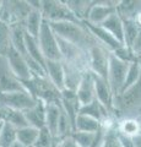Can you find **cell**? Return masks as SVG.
<instances>
[{
	"label": "cell",
	"mask_w": 141,
	"mask_h": 147,
	"mask_svg": "<svg viewBox=\"0 0 141 147\" xmlns=\"http://www.w3.org/2000/svg\"><path fill=\"white\" fill-rule=\"evenodd\" d=\"M49 24L58 37L77 45L86 52H88L93 45L98 44L97 39L90 32L85 22H80V24H76V22H49Z\"/></svg>",
	"instance_id": "6da1fadb"
},
{
	"label": "cell",
	"mask_w": 141,
	"mask_h": 147,
	"mask_svg": "<svg viewBox=\"0 0 141 147\" xmlns=\"http://www.w3.org/2000/svg\"><path fill=\"white\" fill-rule=\"evenodd\" d=\"M141 110V80L114 98L113 112L119 113L121 119L135 118Z\"/></svg>",
	"instance_id": "7a4b0ae2"
},
{
	"label": "cell",
	"mask_w": 141,
	"mask_h": 147,
	"mask_svg": "<svg viewBox=\"0 0 141 147\" xmlns=\"http://www.w3.org/2000/svg\"><path fill=\"white\" fill-rule=\"evenodd\" d=\"M25 86V90L31 96H33L36 99H40L47 104L51 103H60L61 102V91H59L54 86L47 76H37L33 75L32 79L28 81L22 82Z\"/></svg>",
	"instance_id": "3957f363"
},
{
	"label": "cell",
	"mask_w": 141,
	"mask_h": 147,
	"mask_svg": "<svg viewBox=\"0 0 141 147\" xmlns=\"http://www.w3.org/2000/svg\"><path fill=\"white\" fill-rule=\"evenodd\" d=\"M42 13L48 22H76L80 24L79 18L70 10L65 1L59 0H42Z\"/></svg>",
	"instance_id": "277c9868"
},
{
	"label": "cell",
	"mask_w": 141,
	"mask_h": 147,
	"mask_svg": "<svg viewBox=\"0 0 141 147\" xmlns=\"http://www.w3.org/2000/svg\"><path fill=\"white\" fill-rule=\"evenodd\" d=\"M37 40H38L39 48L42 50L45 60L61 61V53H60V48H59V44H58L57 34L54 33L52 26L48 21L44 20Z\"/></svg>",
	"instance_id": "5b68a950"
},
{
	"label": "cell",
	"mask_w": 141,
	"mask_h": 147,
	"mask_svg": "<svg viewBox=\"0 0 141 147\" xmlns=\"http://www.w3.org/2000/svg\"><path fill=\"white\" fill-rule=\"evenodd\" d=\"M130 63H125L119 60L111 53V59H109V70H108V84L111 86L112 92L114 94V98L120 94V92L124 86L126 79Z\"/></svg>",
	"instance_id": "8992f818"
},
{
	"label": "cell",
	"mask_w": 141,
	"mask_h": 147,
	"mask_svg": "<svg viewBox=\"0 0 141 147\" xmlns=\"http://www.w3.org/2000/svg\"><path fill=\"white\" fill-rule=\"evenodd\" d=\"M90 55V71L102 79L108 80L109 70V59L111 52L101 44H96L88 50Z\"/></svg>",
	"instance_id": "52a82bcc"
},
{
	"label": "cell",
	"mask_w": 141,
	"mask_h": 147,
	"mask_svg": "<svg viewBox=\"0 0 141 147\" xmlns=\"http://www.w3.org/2000/svg\"><path fill=\"white\" fill-rule=\"evenodd\" d=\"M17 91H26L25 86L11 70L6 57L0 55V93H11Z\"/></svg>",
	"instance_id": "ba28073f"
},
{
	"label": "cell",
	"mask_w": 141,
	"mask_h": 147,
	"mask_svg": "<svg viewBox=\"0 0 141 147\" xmlns=\"http://www.w3.org/2000/svg\"><path fill=\"white\" fill-rule=\"evenodd\" d=\"M38 99L31 96L27 91H17L11 93H1V107H9L21 112L34 107Z\"/></svg>",
	"instance_id": "9c48e42d"
},
{
	"label": "cell",
	"mask_w": 141,
	"mask_h": 147,
	"mask_svg": "<svg viewBox=\"0 0 141 147\" xmlns=\"http://www.w3.org/2000/svg\"><path fill=\"white\" fill-rule=\"evenodd\" d=\"M118 4L119 1H93L87 13V18L84 22L96 26L102 25L109 16L117 12Z\"/></svg>",
	"instance_id": "30bf717a"
},
{
	"label": "cell",
	"mask_w": 141,
	"mask_h": 147,
	"mask_svg": "<svg viewBox=\"0 0 141 147\" xmlns=\"http://www.w3.org/2000/svg\"><path fill=\"white\" fill-rule=\"evenodd\" d=\"M5 57L7 59V63H9V65H10L11 70L13 71V74L17 76V79L21 82H25V81H28L30 79H32L33 74L31 71L26 58L21 53L17 52L12 45H11V48L9 49V52Z\"/></svg>",
	"instance_id": "8fae6325"
},
{
	"label": "cell",
	"mask_w": 141,
	"mask_h": 147,
	"mask_svg": "<svg viewBox=\"0 0 141 147\" xmlns=\"http://www.w3.org/2000/svg\"><path fill=\"white\" fill-rule=\"evenodd\" d=\"M77 99L82 105H87L92 103L96 99V86H94V76L91 71L84 74L82 80L80 82V86L76 91Z\"/></svg>",
	"instance_id": "7c38bea8"
},
{
	"label": "cell",
	"mask_w": 141,
	"mask_h": 147,
	"mask_svg": "<svg viewBox=\"0 0 141 147\" xmlns=\"http://www.w3.org/2000/svg\"><path fill=\"white\" fill-rule=\"evenodd\" d=\"M85 25L87 26V28L90 30V32L93 34V37L97 39V42L104 47L106 49H108L111 53L115 52L117 49H119L120 47H123V43H120L118 39H115L111 33L103 28L101 26H96V25H91L88 22H85Z\"/></svg>",
	"instance_id": "4fadbf2b"
},
{
	"label": "cell",
	"mask_w": 141,
	"mask_h": 147,
	"mask_svg": "<svg viewBox=\"0 0 141 147\" xmlns=\"http://www.w3.org/2000/svg\"><path fill=\"white\" fill-rule=\"evenodd\" d=\"M93 76H94V86H96V99L103 107H106L111 113H113L114 94H113L111 86L108 84V80L102 79V77L94 75V74Z\"/></svg>",
	"instance_id": "5bb4252c"
},
{
	"label": "cell",
	"mask_w": 141,
	"mask_h": 147,
	"mask_svg": "<svg viewBox=\"0 0 141 147\" xmlns=\"http://www.w3.org/2000/svg\"><path fill=\"white\" fill-rule=\"evenodd\" d=\"M45 74L59 91L65 90V67L63 61L45 60Z\"/></svg>",
	"instance_id": "9a60e30c"
},
{
	"label": "cell",
	"mask_w": 141,
	"mask_h": 147,
	"mask_svg": "<svg viewBox=\"0 0 141 147\" xmlns=\"http://www.w3.org/2000/svg\"><path fill=\"white\" fill-rule=\"evenodd\" d=\"M25 115H26L27 123H28L30 126H33L36 129H38V130L45 127L47 103L43 102V100H40V99H38L34 107H32L28 110H26Z\"/></svg>",
	"instance_id": "2e32d148"
},
{
	"label": "cell",
	"mask_w": 141,
	"mask_h": 147,
	"mask_svg": "<svg viewBox=\"0 0 141 147\" xmlns=\"http://www.w3.org/2000/svg\"><path fill=\"white\" fill-rule=\"evenodd\" d=\"M0 120L10 124L13 127H16L17 130L28 126L25 112L16 110L9 107H0Z\"/></svg>",
	"instance_id": "e0dca14e"
},
{
	"label": "cell",
	"mask_w": 141,
	"mask_h": 147,
	"mask_svg": "<svg viewBox=\"0 0 141 147\" xmlns=\"http://www.w3.org/2000/svg\"><path fill=\"white\" fill-rule=\"evenodd\" d=\"M103 27L108 33H111L115 39H118L120 43L124 44V21L119 16V13L115 12L112 16H109L102 25H99Z\"/></svg>",
	"instance_id": "ac0fdd59"
},
{
	"label": "cell",
	"mask_w": 141,
	"mask_h": 147,
	"mask_svg": "<svg viewBox=\"0 0 141 147\" xmlns=\"http://www.w3.org/2000/svg\"><path fill=\"white\" fill-rule=\"evenodd\" d=\"M10 30H11V45L26 58L27 50H26L25 25L21 24V22H19V24H12V25H10Z\"/></svg>",
	"instance_id": "d6986e66"
},
{
	"label": "cell",
	"mask_w": 141,
	"mask_h": 147,
	"mask_svg": "<svg viewBox=\"0 0 141 147\" xmlns=\"http://www.w3.org/2000/svg\"><path fill=\"white\" fill-rule=\"evenodd\" d=\"M44 22V17L42 11L39 10H31V12L28 13V16L25 20V30L27 32V34L34 37V38H38L39 32L42 30Z\"/></svg>",
	"instance_id": "ffe728a7"
},
{
	"label": "cell",
	"mask_w": 141,
	"mask_h": 147,
	"mask_svg": "<svg viewBox=\"0 0 141 147\" xmlns=\"http://www.w3.org/2000/svg\"><path fill=\"white\" fill-rule=\"evenodd\" d=\"M61 104L60 103H51L47 104V115H45V127L53 134V136L57 139V131H58V124L60 120L61 115Z\"/></svg>",
	"instance_id": "44dd1931"
},
{
	"label": "cell",
	"mask_w": 141,
	"mask_h": 147,
	"mask_svg": "<svg viewBox=\"0 0 141 147\" xmlns=\"http://www.w3.org/2000/svg\"><path fill=\"white\" fill-rule=\"evenodd\" d=\"M26 50H27L26 59H31V60L38 63L45 70V58L39 48L38 40H37V38H34V37L27 34V32H26Z\"/></svg>",
	"instance_id": "7402d4cb"
},
{
	"label": "cell",
	"mask_w": 141,
	"mask_h": 147,
	"mask_svg": "<svg viewBox=\"0 0 141 147\" xmlns=\"http://www.w3.org/2000/svg\"><path fill=\"white\" fill-rule=\"evenodd\" d=\"M103 129L102 123L93 118H90L84 114H79L75 121V131H82V132H93L97 134Z\"/></svg>",
	"instance_id": "603a6c76"
},
{
	"label": "cell",
	"mask_w": 141,
	"mask_h": 147,
	"mask_svg": "<svg viewBox=\"0 0 141 147\" xmlns=\"http://www.w3.org/2000/svg\"><path fill=\"white\" fill-rule=\"evenodd\" d=\"M117 131L133 139L134 136L141 134V123L136 118H124L118 123Z\"/></svg>",
	"instance_id": "cb8c5ba5"
},
{
	"label": "cell",
	"mask_w": 141,
	"mask_h": 147,
	"mask_svg": "<svg viewBox=\"0 0 141 147\" xmlns=\"http://www.w3.org/2000/svg\"><path fill=\"white\" fill-rule=\"evenodd\" d=\"M117 12L123 20H135L141 12V1H119Z\"/></svg>",
	"instance_id": "d4e9b609"
},
{
	"label": "cell",
	"mask_w": 141,
	"mask_h": 147,
	"mask_svg": "<svg viewBox=\"0 0 141 147\" xmlns=\"http://www.w3.org/2000/svg\"><path fill=\"white\" fill-rule=\"evenodd\" d=\"M124 21V45L131 49L138 39V36L141 31V27L135 20H123Z\"/></svg>",
	"instance_id": "484cf974"
},
{
	"label": "cell",
	"mask_w": 141,
	"mask_h": 147,
	"mask_svg": "<svg viewBox=\"0 0 141 147\" xmlns=\"http://www.w3.org/2000/svg\"><path fill=\"white\" fill-rule=\"evenodd\" d=\"M64 67H65V90L76 92L85 72L80 71L79 69L67 66L65 64H64Z\"/></svg>",
	"instance_id": "4316f807"
},
{
	"label": "cell",
	"mask_w": 141,
	"mask_h": 147,
	"mask_svg": "<svg viewBox=\"0 0 141 147\" xmlns=\"http://www.w3.org/2000/svg\"><path fill=\"white\" fill-rule=\"evenodd\" d=\"M39 130L33 126H26L17 130V141L25 147H33L38 137Z\"/></svg>",
	"instance_id": "83f0119b"
},
{
	"label": "cell",
	"mask_w": 141,
	"mask_h": 147,
	"mask_svg": "<svg viewBox=\"0 0 141 147\" xmlns=\"http://www.w3.org/2000/svg\"><path fill=\"white\" fill-rule=\"evenodd\" d=\"M66 5L70 7V10L76 15V17L80 21H86L87 18V13L90 11L91 6H92L93 1H86V0H69L65 1Z\"/></svg>",
	"instance_id": "f1b7e54d"
},
{
	"label": "cell",
	"mask_w": 141,
	"mask_h": 147,
	"mask_svg": "<svg viewBox=\"0 0 141 147\" xmlns=\"http://www.w3.org/2000/svg\"><path fill=\"white\" fill-rule=\"evenodd\" d=\"M140 80H141V63H140V60H135L133 63H130V65H129L128 74H126V79H125L121 92L126 91L128 88H130L131 86L138 84Z\"/></svg>",
	"instance_id": "f546056e"
},
{
	"label": "cell",
	"mask_w": 141,
	"mask_h": 147,
	"mask_svg": "<svg viewBox=\"0 0 141 147\" xmlns=\"http://www.w3.org/2000/svg\"><path fill=\"white\" fill-rule=\"evenodd\" d=\"M11 48V30L10 25L0 20V55L5 57Z\"/></svg>",
	"instance_id": "4dcf8cb0"
},
{
	"label": "cell",
	"mask_w": 141,
	"mask_h": 147,
	"mask_svg": "<svg viewBox=\"0 0 141 147\" xmlns=\"http://www.w3.org/2000/svg\"><path fill=\"white\" fill-rule=\"evenodd\" d=\"M16 141H17V129L10 125V124L4 123L1 127V132H0V147H10Z\"/></svg>",
	"instance_id": "1f68e13d"
},
{
	"label": "cell",
	"mask_w": 141,
	"mask_h": 147,
	"mask_svg": "<svg viewBox=\"0 0 141 147\" xmlns=\"http://www.w3.org/2000/svg\"><path fill=\"white\" fill-rule=\"evenodd\" d=\"M54 145H55V137L52 132L47 127L40 129L33 147H54Z\"/></svg>",
	"instance_id": "d6a6232c"
},
{
	"label": "cell",
	"mask_w": 141,
	"mask_h": 147,
	"mask_svg": "<svg viewBox=\"0 0 141 147\" xmlns=\"http://www.w3.org/2000/svg\"><path fill=\"white\" fill-rule=\"evenodd\" d=\"M54 147H79V146L76 145L74 139H72L71 136H69V137H65V139H61V140H55Z\"/></svg>",
	"instance_id": "836d02e7"
},
{
	"label": "cell",
	"mask_w": 141,
	"mask_h": 147,
	"mask_svg": "<svg viewBox=\"0 0 141 147\" xmlns=\"http://www.w3.org/2000/svg\"><path fill=\"white\" fill-rule=\"evenodd\" d=\"M131 50H133L135 58L138 59V60H141V31H140V33L138 36V39L135 40V43L133 45V48H131Z\"/></svg>",
	"instance_id": "e575fe53"
},
{
	"label": "cell",
	"mask_w": 141,
	"mask_h": 147,
	"mask_svg": "<svg viewBox=\"0 0 141 147\" xmlns=\"http://www.w3.org/2000/svg\"><path fill=\"white\" fill-rule=\"evenodd\" d=\"M118 137H119V141H120V145L121 147H135L134 146V142L131 137H128L125 135H121L118 132Z\"/></svg>",
	"instance_id": "d590c367"
},
{
	"label": "cell",
	"mask_w": 141,
	"mask_h": 147,
	"mask_svg": "<svg viewBox=\"0 0 141 147\" xmlns=\"http://www.w3.org/2000/svg\"><path fill=\"white\" fill-rule=\"evenodd\" d=\"M133 142H134L135 147H141V134L134 136L133 137Z\"/></svg>",
	"instance_id": "8d00e7d4"
},
{
	"label": "cell",
	"mask_w": 141,
	"mask_h": 147,
	"mask_svg": "<svg viewBox=\"0 0 141 147\" xmlns=\"http://www.w3.org/2000/svg\"><path fill=\"white\" fill-rule=\"evenodd\" d=\"M10 147H25V146H24V145H21V144H20V142H19V141H16V142H15V144H12V145H11Z\"/></svg>",
	"instance_id": "74e56055"
},
{
	"label": "cell",
	"mask_w": 141,
	"mask_h": 147,
	"mask_svg": "<svg viewBox=\"0 0 141 147\" xmlns=\"http://www.w3.org/2000/svg\"><path fill=\"white\" fill-rule=\"evenodd\" d=\"M3 124H4V123H3L1 120H0V132H1V127H3Z\"/></svg>",
	"instance_id": "f35d334b"
},
{
	"label": "cell",
	"mask_w": 141,
	"mask_h": 147,
	"mask_svg": "<svg viewBox=\"0 0 141 147\" xmlns=\"http://www.w3.org/2000/svg\"><path fill=\"white\" fill-rule=\"evenodd\" d=\"M0 107H1V93H0Z\"/></svg>",
	"instance_id": "ab89813d"
},
{
	"label": "cell",
	"mask_w": 141,
	"mask_h": 147,
	"mask_svg": "<svg viewBox=\"0 0 141 147\" xmlns=\"http://www.w3.org/2000/svg\"><path fill=\"white\" fill-rule=\"evenodd\" d=\"M140 63H141V60H140Z\"/></svg>",
	"instance_id": "60d3db41"
}]
</instances>
